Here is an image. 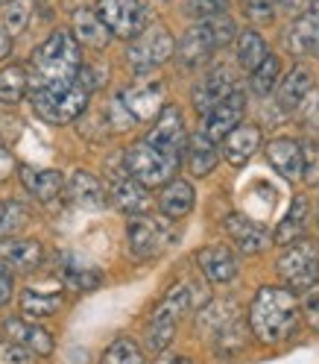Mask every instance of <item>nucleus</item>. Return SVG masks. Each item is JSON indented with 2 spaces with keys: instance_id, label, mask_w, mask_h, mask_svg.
Listing matches in <instances>:
<instances>
[{
  "instance_id": "obj_4",
  "label": "nucleus",
  "mask_w": 319,
  "mask_h": 364,
  "mask_svg": "<svg viewBox=\"0 0 319 364\" xmlns=\"http://www.w3.org/2000/svg\"><path fill=\"white\" fill-rule=\"evenodd\" d=\"M123 168L135 182H141L144 188H162L176 176L179 159L164 156L162 150L150 147L147 141H138L123 153Z\"/></svg>"
},
{
  "instance_id": "obj_6",
  "label": "nucleus",
  "mask_w": 319,
  "mask_h": 364,
  "mask_svg": "<svg viewBox=\"0 0 319 364\" xmlns=\"http://www.w3.org/2000/svg\"><path fill=\"white\" fill-rule=\"evenodd\" d=\"M126 241L138 259H155L176 244V226L167 218L135 215L126 226Z\"/></svg>"
},
{
  "instance_id": "obj_49",
  "label": "nucleus",
  "mask_w": 319,
  "mask_h": 364,
  "mask_svg": "<svg viewBox=\"0 0 319 364\" xmlns=\"http://www.w3.org/2000/svg\"><path fill=\"white\" fill-rule=\"evenodd\" d=\"M155 364H194L188 355H167V358H162V361H155Z\"/></svg>"
},
{
  "instance_id": "obj_8",
  "label": "nucleus",
  "mask_w": 319,
  "mask_h": 364,
  "mask_svg": "<svg viewBox=\"0 0 319 364\" xmlns=\"http://www.w3.org/2000/svg\"><path fill=\"white\" fill-rule=\"evenodd\" d=\"M94 12L100 15L106 30L118 38L132 41L147 30V9L141 0H100Z\"/></svg>"
},
{
  "instance_id": "obj_22",
  "label": "nucleus",
  "mask_w": 319,
  "mask_h": 364,
  "mask_svg": "<svg viewBox=\"0 0 319 364\" xmlns=\"http://www.w3.org/2000/svg\"><path fill=\"white\" fill-rule=\"evenodd\" d=\"M71 24H74L71 36L79 41V48L85 44V48H91V50H103L106 44L111 41V33L106 30V24L100 21V15H97L94 9H88V6H79V9L74 12Z\"/></svg>"
},
{
  "instance_id": "obj_13",
  "label": "nucleus",
  "mask_w": 319,
  "mask_h": 364,
  "mask_svg": "<svg viewBox=\"0 0 319 364\" xmlns=\"http://www.w3.org/2000/svg\"><path fill=\"white\" fill-rule=\"evenodd\" d=\"M196 264L202 270V277L214 282V285H225V282H232L237 273H240V262L237 256L232 253L229 247H223V244H208V247H202L199 253H196Z\"/></svg>"
},
{
  "instance_id": "obj_7",
  "label": "nucleus",
  "mask_w": 319,
  "mask_h": 364,
  "mask_svg": "<svg viewBox=\"0 0 319 364\" xmlns=\"http://www.w3.org/2000/svg\"><path fill=\"white\" fill-rule=\"evenodd\" d=\"M176 50V41L170 36L167 27L162 24H147V30L141 36H135L129 41V50H126V62L135 74H150L152 68L164 65Z\"/></svg>"
},
{
  "instance_id": "obj_46",
  "label": "nucleus",
  "mask_w": 319,
  "mask_h": 364,
  "mask_svg": "<svg viewBox=\"0 0 319 364\" xmlns=\"http://www.w3.org/2000/svg\"><path fill=\"white\" fill-rule=\"evenodd\" d=\"M310 4H313V0H279V6H281L287 15H302Z\"/></svg>"
},
{
  "instance_id": "obj_12",
  "label": "nucleus",
  "mask_w": 319,
  "mask_h": 364,
  "mask_svg": "<svg viewBox=\"0 0 319 364\" xmlns=\"http://www.w3.org/2000/svg\"><path fill=\"white\" fill-rule=\"evenodd\" d=\"M243 109H246V97L243 91H235L225 100H220L208 115H205V127H202V135L208 141H223L225 135H229L240 121H243Z\"/></svg>"
},
{
  "instance_id": "obj_20",
  "label": "nucleus",
  "mask_w": 319,
  "mask_h": 364,
  "mask_svg": "<svg viewBox=\"0 0 319 364\" xmlns=\"http://www.w3.org/2000/svg\"><path fill=\"white\" fill-rule=\"evenodd\" d=\"M225 232L232 235V241L243 250V253L255 256V253H264L269 247V232L264 230L261 223L249 220L246 215H229L225 218Z\"/></svg>"
},
{
  "instance_id": "obj_5",
  "label": "nucleus",
  "mask_w": 319,
  "mask_h": 364,
  "mask_svg": "<svg viewBox=\"0 0 319 364\" xmlns=\"http://www.w3.org/2000/svg\"><path fill=\"white\" fill-rule=\"evenodd\" d=\"M276 267L290 294H305L319 282V247L313 241H293Z\"/></svg>"
},
{
  "instance_id": "obj_36",
  "label": "nucleus",
  "mask_w": 319,
  "mask_h": 364,
  "mask_svg": "<svg viewBox=\"0 0 319 364\" xmlns=\"http://www.w3.org/2000/svg\"><path fill=\"white\" fill-rule=\"evenodd\" d=\"M279 71H281V59L276 53H269L252 71V91L255 95H269V91L279 85Z\"/></svg>"
},
{
  "instance_id": "obj_27",
  "label": "nucleus",
  "mask_w": 319,
  "mask_h": 364,
  "mask_svg": "<svg viewBox=\"0 0 319 364\" xmlns=\"http://www.w3.org/2000/svg\"><path fill=\"white\" fill-rule=\"evenodd\" d=\"M185 153H188V171H191L194 176H199V179H202V176H208V173L217 168V162H220L217 144L205 139L202 132L191 135Z\"/></svg>"
},
{
  "instance_id": "obj_40",
  "label": "nucleus",
  "mask_w": 319,
  "mask_h": 364,
  "mask_svg": "<svg viewBox=\"0 0 319 364\" xmlns=\"http://www.w3.org/2000/svg\"><path fill=\"white\" fill-rule=\"evenodd\" d=\"M225 9H229V0H188V15L196 21L225 15Z\"/></svg>"
},
{
  "instance_id": "obj_21",
  "label": "nucleus",
  "mask_w": 319,
  "mask_h": 364,
  "mask_svg": "<svg viewBox=\"0 0 319 364\" xmlns=\"http://www.w3.org/2000/svg\"><path fill=\"white\" fill-rule=\"evenodd\" d=\"M267 159L269 165L276 168L279 176H284L287 182L302 179V147L293 139H272L267 144Z\"/></svg>"
},
{
  "instance_id": "obj_28",
  "label": "nucleus",
  "mask_w": 319,
  "mask_h": 364,
  "mask_svg": "<svg viewBox=\"0 0 319 364\" xmlns=\"http://www.w3.org/2000/svg\"><path fill=\"white\" fill-rule=\"evenodd\" d=\"M62 309V294L59 291H35L27 288L21 294V314L30 317V321H44Z\"/></svg>"
},
{
  "instance_id": "obj_34",
  "label": "nucleus",
  "mask_w": 319,
  "mask_h": 364,
  "mask_svg": "<svg viewBox=\"0 0 319 364\" xmlns=\"http://www.w3.org/2000/svg\"><path fill=\"white\" fill-rule=\"evenodd\" d=\"M100 364H144V350L132 338H118L108 344Z\"/></svg>"
},
{
  "instance_id": "obj_17",
  "label": "nucleus",
  "mask_w": 319,
  "mask_h": 364,
  "mask_svg": "<svg viewBox=\"0 0 319 364\" xmlns=\"http://www.w3.org/2000/svg\"><path fill=\"white\" fill-rule=\"evenodd\" d=\"M0 262L9 270L15 267L21 273H33L44 262V247L35 238H4L0 241Z\"/></svg>"
},
{
  "instance_id": "obj_37",
  "label": "nucleus",
  "mask_w": 319,
  "mask_h": 364,
  "mask_svg": "<svg viewBox=\"0 0 319 364\" xmlns=\"http://www.w3.org/2000/svg\"><path fill=\"white\" fill-rule=\"evenodd\" d=\"M205 27H208L214 44H217V50L225 48V44H232L235 36H237V27H235V21L229 15H217V18H208V21H202Z\"/></svg>"
},
{
  "instance_id": "obj_33",
  "label": "nucleus",
  "mask_w": 319,
  "mask_h": 364,
  "mask_svg": "<svg viewBox=\"0 0 319 364\" xmlns=\"http://www.w3.org/2000/svg\"><path fill=\"white\" fill-rule=\"evenodd\" d=\"M62 279H65L67 288H74V291H94L103 282V273H100V267H88V264H79V262H67L62 267Z\"/></svg>"
},
{
  "instance_id": "obj_38",
  "label": "nucleus",
  "mask_w": 319,
  "mask_h": 364,
  "mask_svg": "<svg viewBox=\"0 0 319 364\" xmlns=\"http://www.w3.org/2000/svg\"><path fill=\"white\" fill-rule=\"evenodd\" d=\"M243 15L258 27L276 21V0H243Z\"/></svg>"
},
{
  "instance_id": "obj_39",
  "label": "nucleus",
  "mask_w": 319,
  "mask_h": 364,
  "mask_svg": "<svg viewBox=\"0 0 319 364\" xmlns=\"http://www.w3.org/2000/svg\"><path fill=\"white\" fill-rule=\"evenodd\" d=\"M302 147V179L308 186L319 182V144L316 141H299Z\"/></svg>"
},
{
  "instance_id": "obj_23",
  "label": "nucleus",
  "mask_w": 319,
  "mask_h": 364,
  "mask_svg": "<svg viewBox=\"0 0 319 364\" xmlns=\"http://www.w3.org/2000/svg\"><path fill=\"white\" fill-rule=\"evenodd\" d=\"M6 341H15V344H24L33 355H50L56 350V341L47 329H41L35 323H27L24 317H15V321H6Z\"/></svg>"
},
{
  "instance_id": "obj_47",
  "label": "nucleus",
  "mask_w": 319,
  "mask_h": 364,
  "mask_svg": "<svg viewBox=\"0 0 319 364\" xmlns=\"http://www.w3.org/2000/svg\"><path fill=\"white\" fill-rule=\"evenodd\" d=\"M310 129H319V91H316V106H308V115H305Z\"/></svg>"
},
{
  "instance_id": "obj_30",
  "label": "nucleus",
  "mask_w": 319,
  "mask_h": 364,
  "mask_svg": "<svg viewBox=\"0 0 319 364\" xmlns=\"http://www.w3.org/2000/svg\"><path fill=\"white\" fill-rule=\"evenodd\" d=\"M235 48H237V62H240V68H246L249 74H252L255 68L269 56V48H267L264 36H258L255 30H243V33H237Z\"/></svg>"
},
{
  "instance_id": "obj_43",
  "label": "nucleus",
  "mask_w": 319,
  "mask_h": 364,
  "mask_svg": "<svg viewBox=\"0 0 319 364\" xmlns=\"http://www.w3.org/2000/svg\"><path fill=\"white\" fill-rule=\"evenodd\" d=\"M12 294H15V277H12V270L0 262V306H6L12 300Z\"/></svg>"
},
{
  "instance_id": "obj_10",
  "label": "nucleus",
  "mask_w": 319,
  "mask_h": 364,
  "mask_svg": "<svg viewBox=\"0 0 319 364\" xmlns=\"http://www.w3.org/2000/svg\"><path fill=\"white\" fill-rule=\"evenodd\" d=\"M121 103L126 106V112L138 121H152L158 118V112L164 109V82L158 80H147L138 85H129L126 91H121Z\"/></svg>"
},
{
  "instance_id": "obj_26",
  "label": "nucleus",
  "mask_w": 319,
  "mask_h": 364,
  "mask_svg": "<svg viewBox=\"0 0 319 364\" xmlns=\"http://www.w3.org/2000/svg\"><path fill=\"white\" fill-rule=\"evenodd\" d=\"M310 91H313V77H310V71H308V68H302V65H296L293 71L279 82V106H281L284 112L299 109Z\"/></svg>"
},
{
  "instance_id": "obj_14",
  "label": "nucleus",
  "mask_w": 319,
  "mask_h": 364,
  "mask_svg": "<svg viewBox=\"0 0 319 364\" xmlns=\"http://www.w3.org/2000/svg\"><path fill=\"white\" fill-rule=\"evenodd\" d=\"M106 194H108V200L115 203L121 212H126V215H144V212L150 209V194H147V188L141 186V182H135V179L126 173V168L108 176V191H106Z\"/></svg>"
},
{
  "instance_id": "obj_41",
  "label": "nucleus",
  "mask_w": 319,
  "mask_h": 364,
  "mask_svg": "<svg viewBox=\"0 0 319 364\" xmlns=\"http://www.w3.org/2000/svg\"><path fill=\"white\" fill-rule=\"evenodd\" d=\"M35 355L15 341H0V364H33Z\"/></svg>"
},
{
  "instance_id": "obj_25",
  "label": "nucleus",
  "mask_w": 319,
  "mask_h": 364,
  "mask_svg": "<svg viewBox=\"0 0 319 364\" xmlns=\"http://www.w3.org/2000/svg\"><path fill=\"white\" fill-rule=\"evenodd\" d=\"M194 203H196V191H194L191 182L170 179L162 191V197H158V209H162V215L167 220H179V218L194 212Z\"/></svg>"
},
{
  "instance_id": "obj_35",
  "label": "nucleus",
  "mask_w": 319,
  "mask_h": 364,
  "mask_svg": "<svg viewBox=\"0 0 319 364\" xmlns=\"http://www.w3.org/2000/svg\"><path fill=\"white\" fill-rule=\"evenodd\" d=\"M33 21V0H9L4 6V27L9 36H21Z\"/></svg>"
},
{
  "instance_id": "obj_19",
  "label": "nucleus",
  "mask_w": 319,
  "mask_h": 364,
  "mask_svg": "<svg viewBox=\"0 0 319 364\" xmlns=\"http://www.w3.org/2000/svg\"><path fill=\"white\" fill-rule=\"evenodd\" d=\"M258 147H261V129L255 124H237L223 139V156H225V162L235 168H243L249 159L258 153Z\"/></svg>"
},
{
  "instance_id": "obj_15",
  "label": "nucleus",
  "mask_w": 319,
  "mask_h": 364,
  "mask_svg": "<svg viewBox=\"0 0 319 364\" xmlns=\"http://www.w3.org/2000/svg\"><path fill=\"white\" fill-rule=\"evenodd\" d=\"M65 191H67V197H71L74 206L88 209V212H100L108 203V194L103 188L100 176H94L91 171H74L65 179Z\"/></svg>"
},
{
  "instance_id": "obj_16",
  "label": "nucleus",
  "mask_w": 319,
  "mask_h": 364,
  "mask_svg": "<svg viewBox=\"0 0 319 364\" xmlns=\"http://www.w3.org/2000/svg\"><path fill=\"white\" fill-rule=\"evenodd\" d=\"M287 48L299 56H319V0L296 15L293 27L287 30Z\"/></svg>"
},
{
  "instance_id": "obj_1",
  "label": "nucleus",
  "mask_w": 319,
  "mask_h": 364,
  "mask_svg": "<svg viewBox=\"0 0 319 364\" xmlns=\"http://www.w3.org/2000/svg\"><path fill=\"white\" fill-rule=\"evenodd\" d=\"M79 68H82L79 41L67 30H56L33 50L27 80H30L33 91L35 88H50V85H65V82L77 80Z\"/></svg>"
},
{
  "instance_id": "obj_48",
  "label": "nucleus",
  "mask_w": 319,
  "mask_h": 364,
  "mask_svg": "<svg viewBox=\"0 0 319 364\" xmlns=\"http://www.w3.org/2000/svg\"><path fill=\"white\" fill-rule=\"evenodd\" d=\"M12 53V36L6 30H0V62Z\"/></svg>"
},
{
  "instance_id": "obj_50",
  "label": "nucleus",
  "mask_w": 319,
  "mask_h": 364,
  "mask_svg": "<svg viewBox=\"0 0 319 364\" xmlns=\"http://www.w3.org/2000/svg\"><path fill=\"white\" fill-rule=\"evenodd\" d=\"M6 4H9V0H0V6H6Z\"/></svg>"
},
{
  "instance_id": "obj_32",
  "label": "nucleus",
  "mask_w": 319,
  "mask_h": 364,
  "mask_svg": "<svg viewBox=\"0 0 319 364\" xmlns=\"http://www.w3.org/2000/svg\"><path fill=\"white\" fill-rule=\"evenodd\" d=\"M30 80H27V68L21 65H6L0 71V103H18L27 95Z\"/></svg>"
},
{
  "instance_id": "obj_29",
  "label": "nucleus",
  "mask_w": 319,
  "mask_h": 364,
  "mask_svg": "<svg viewBox=\"0 0 319 364\" xmlns=\"http://www.w3.org/2000/svg\"><path fill=\"white\" fill-rule=\"evenodd\" d=\"M308 197H293V206L290 212L284 215V220L279 223V230H276V244H293V241H299L302 232H305V223H308Z\"/></svg>"
},
{
  "instance_id": "obj_45",
  "label": "nucleus",
  "mask_w": 319,
  "mask_h": 364,
  "mask_svg": "<svg viewBox=\"0 0 319 364\" xmlns=\"http://www.w3.org/2000/svg\"><path fill=\"white\" fill-rule=\"evenodd\" d=\"M12 171H15V159H12L9 147L0 141V182H6L12 176Z\"/></svg>"
},
{
  "instance_id": "obj_11",
  "label": "nucleus",
  "mask_w": 319,
  "mask_h": 364,
  "mask_svg": "<svg viewBox=\"0 0 319 364\" xmlns=\"http://www.w3.org/2000/svg\"><path fill=\"white\" fill-rule=\"evenodd\" d=\"M235 91H240L237 88V80H235V74L229 71V68H214V71H208L202 77V82H196L194 85V106H196V112L199 115H208V112L220 103V100H225L229 95H235Z\"/></svg>"
},
{
  "instance_id": "obj_18",
  "label": "nucleus",
  "mask_w": 319,
  "mask_h": 364,
  "mask_svg": "<svg viewBox=\"0 0 319 364\" xmlns=\"http://www.w3.org/2000/svg\"><path fill=\"white\" fill-rule=\"evenodd\" d=\"M214 50H217V44H214L208 27H205L202 21H199V24H194L191 30H185V36H181L179 44H176V56H179V62L185 68L205 65L214 56Z\"/></svg>"
},
{
  "instance_id": "obj_2",
  "label": "nucleus",
  "mask_w": 319,
  "mask_h": 364,
  "mask_svg": "<svg viewBox=\"0 0 319 364\" xmlns=\"http://www.w3.org/2000/svg\"><path fill=\"white\" fill-rule=\"evenodd\" d=\"M249 326L264 344H281L299 326V303L287 288H261L249 306Z\"/></svg>"
},
{
  "instance_id": "obj_42",
  "label": "nucleus",
  "mask_w": 319,
  "mask_h": 364,
  "mask_svg": "<svg viewBox=\"0 0 319 364\" xmlns=\"http://www.w3.org/2000/svg\"><path fill=\"white\" fill-rule=\"evenodd\" d=\"M106 121L111 129H118V132H126L129 127H135V118L126 112V106L121 103V97H111L108 109H106Z\"/></svg>"
},
{
  "instance_id": "obj_44",
  "label": "nucleus",
  "mask_w": 319,
  "mask_h": 364,
  "mask_svg": "<svg viewBox=\"0 0 319 364\" xmlns=\"http://www.w3.org/2000/svg\"><path fill=\"white\" fill-rule=\"evenodd\" d=\"M302 311H305V321H308V326L319 332V291H316V294H308V300H305Z\"/></svg>"
},
{
  "instance_id": "obj_3",
  "label": "nucleus",
  "mask_w": 319,
  "mask_h": 364,
  "mask_svg": "<svg viewBox=\"0 0 319 364\" xmlns=\"http://www.w3.org/2000/svg\"><path fill=\"white\" fill-rule=\"evenodd\" d=\"M88 91L74 80L65 85H50V88H35L33 91V109L41 121H47L53 127L74 124L82 112L88 109Z\"/></svg>"
},
{
  "instance_id": "obj_31",
  "label": "nucleus",
  "mask_w": 319,
  "mask_h": 364,
  "mask_svg": "<svg viewBox=\"0 0 319 364\" xmlns=\"http://www.w3.org/2000/svg\"><path fill=\"white\" fill-rule=\"evenodd\" d=\"M30 223V209L21 200H0V241L15 238Z\"/></svg>"
},
{
  "instance_id": "obj_9",
  "label": "nucleus",
  "mask_w": 319,
  "mask_h": 364,
  "mask_svg": "<svg viewBox=\"0 0 319 364\" xmlns=\"http://www.w3.org/2000/svg\"><path fill=\"white\" fill-rule=\"evenodd\" d=\"M144 141L155 150H162L164 156H173L181 162V153L188 147V129H185V118H181L179 106L167 103L162 112H158V118H155V124L147 132Z\"/></svg>"
},
{
  "instance_id": "obj_24",
  "label": "nucleus",
  "mask_w": 319,
  "mask_h": 364,
  "mask_svg": "<svg viewBox=\"0 0 319 364\" xmlns=\"http://www.w3.org/2000/svg\"><path fill=\"white\" fill-rule=\"evenodd\" d=\"M18 173H21V186L38 203H53L65 191V176L59 171H38V168L24 165Z\"/></svg>"
}]
</instances>
